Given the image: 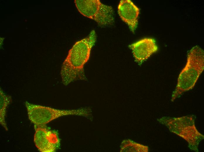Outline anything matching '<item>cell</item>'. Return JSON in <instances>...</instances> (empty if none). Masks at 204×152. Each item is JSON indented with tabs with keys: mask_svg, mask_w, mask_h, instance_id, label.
Instances as JSON below:
<instances>
[{
	"mask_svg": "<svg viewBox=\"0 0 204 152\" xmlns=\"http://www.w3.org/2000/svg\"><path fill=\"white\" fill-rule=\"evenodd\" d=\"M96 39L95 32L92 30L86 37L76 42L69 50L60 71L64 85H67L76 81L86 80L84 66L89 58Z\"/></svg>",
	"mask_w": 204,
	"mask_h": 152,
	"instance_id": "1",
	"label": "cell"
},
{
	"mask_svg": "<svg viewBox=\"0 0 204 152\" xmlns=\"http://www.w3.org/2000/svg\"><path fill=\"white\" fill-rule=\"evenodd\" d=\"M204 69V52L198 46L188 53L185 65L178 76L171 101L173 102L184 93L192 89Z\"/></svg>",
	"mask_w": 204,
	"mask_h": 152,
	"instance_id": "2",
	"label": "cell"
},
{
	"mask_svg": "<svg viewBox=\"0 0 204 152\" xmlns=\"http://www.w3.org/2000/svg\"><path fill=\"white\" fill-rule=\"evenodd\" d=\"M157 120L166 127L170 132L186 140L191 150L198 151L199 143L204 139V136L197 129L194 115L177 118L164 116L157 119Z\"/></svg>",
	"mask_w": 204,
	"mask_h": 152,
	"instance_id": "3",
	"label": "cell"
},
{
	"mask_svg": "<svg viewBox=\"0 0 204 152\" xmlns=\"http://www.w3.org/2000/svg\"><path fill=\"white\" fill-rule=\"evenodd\" d=\"M76 6L83 15L94 20L100 27H108L114 22L112 7L99 0H75Z\"/></svg>",
	"mask_w": 204,
	"mask_h": 152,
	"instance_id": "4",
	"label": "cell"
},
{
	"mask_svg": "<svg viewBox=\"0 0 204 152\" xmlns=\"http://www.w3.org/2000/svg\"><path fill=\"white\" fill-rule=\"evenodd\" d=\"M29 119L37 126H44L53 120L60 117L75 115L88 116V108H81L74 110L57 109L50 107L25 102Z\"/></svg>",
	"mask_w": 204,
	"mask_h": 152,
	"instance_id": "5",
	"label": "cell"
},
{
	"mask_svg": "<svg viewBox=\"0 0 204 152\" xmlns=\"http://www.w3.org/2000/svg\"><path fill=\"white\" fill-rule=\"evenodd\" d=\"M34 126V141L38 150L41 152L55 151L60 145L57 132L48 129L45 125Z\"/></svg>",
	"mask_w": 204,
	"mask_h": 152,
	"instance_id": "6",
	"label": "cell"
},
{
	"mask_svg": "<svg viewBox=\"0 0 204 152\" xmlns=\"http://www.w3.org/2000/svg\"><path fill=\"white\" fill-rule=\"evenodd\" d=\"M132 50L135 61L141 64L158 49L155 40L145 38L141 39L129 46Z\"/></svg>",
	"mask_w": 204,
	"mask_h": 152,
	"instance_id": "7",
	"label": "cell"
},
{
	"mask_svg": "<svg viewBox=\"0 0 204 152\" xmlns=\"http://www.w3.org/2000/svg\"><path fill=\"white\" fill-rule=\"evenodd\" d=\"M118 13L121 19L134 33L138 23L140 9L130 0H122L118 6Z\"/></svg>",
	"mask_w": 204,
	"mask_h": 152,
	"instance_id": "8",
	"label": "cell"
},
{
	"mask_svg": "<svg viewBox=\"0 0 204 152\" xmlns=\"http://www.w3.org/2000/svg\"><path fill=\"white\" fill-rule=\"evenodd\" d=\"M149 147L135 142L130 139H125L122 141L120 146V151L147 152Z\"/></svg>",
	"mask_w": 204,
	"mask_h": 152,
	"instance_id": "9",
	"label": "cell"
},
{
	"mask_svg": "<svg viewBox=\"0 0 204 152\" xmlns=\"http://www.w3.org/2000/svg\"><path fill=\"white\" fill-rule=\"evenodd\" d=\"M0 123L6 131H8L5 120L6 109L11 101V96L6 95L0 88Z\"/></svg>",
	"mask_w": 204,
	"mask_h": 152,
	"instance_id": "10",
	"label": "cell"
}]
</instances>
